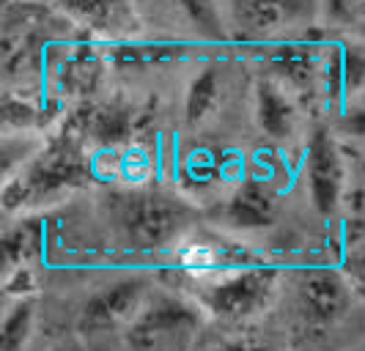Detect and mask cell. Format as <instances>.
Returning a JSON list of instances; mask_svg holds the SVG:
<instances>
[{
  "mask_svg": "<svg viewBox=\"0 0 365 351\" xmlns=\"http://www.w3.org/2000/svg\"><path fill=\"white\" fill-rule=\"evenodd\" d=\"M93 176V151L83 140L72 121L66 118L61 130L47 137L38 157L17 173L14 179L3 182V206L22 217L44 204H55L69 192L88 184Z\"/></svg>",
  "mask_w": 365,
  "mask_h": 351,
  "instance_id": "cell-1",
  "label": "cell"
},
{
  "mask_svg": "<svg viewBox=\"0 0 365 351\" xmlns=\"http://www.w3.org/2000/svg\"><path fill=\"white\" fill-rule=\"evenodd\" d=\"M36 327V299H17L6 305L0 351H22Z\"/></svg>",
  "mask_w": 365,
  "mask_h": 351,
  "instance_id": "cell-18",
  "label": "cell"
},
{
  "mask_svg": "<svg viewBox=\"0 0 365 351\" xmlns=\"http://www.w3.org/2000/svg\"><path fill=\"white\" fill-rule=\"evenodd\" d=\"M220 96H222V80H220L217 66H203L198 74L190 80L187 96H184V118L190 127H201L206 124L220 108Z\"/></svg>",
  "mask_w": 365,
  "mask_h": 351,
  "instance_id": "cell-17",
  "label": "cell"
},
{
  "mask_svg": "<svg viewBox=\"0 0 365 351\" xmlns=\"http://www.w3.org/2000/svg\"><path fill=\"white\" fill-rule=\"evenodd\" d=\"M365 96V41L344 36L327 41L322 61V99L338 110Z\"/></svg>",
  "mask_w": 365,
  "mask_h": 351,
  "instance_id": "cell-9",
  "label": "cell"
},
{
  "mask_svg": "<svg viewBox=\"0 0 365 351\" xmlns=\"http://www.w3.org/2000/svg\"><path fill=\"white\" fill-rule=\"evenodd\" d=\"M341 269H344V275H346L349 285L354 288V294L365 299V239L346 244Z\"/></svg>",
  "mask_w": 365,
  "mask_h": 351,
  "instance_id": "cell-22",
  "label": "cell"
},
{
  "mask_svg": "<svg viewBox=\"0 0 365 351\" xmlns=\"http://www.w3.org/2000/svg\"><path fill=\"white\" fill-rule=\"evenodd\" d=\"M237 182L239 179H231V170L225 165V159L212 154V151L190 154L179 170V192L190 204H203V201L220 204L222 195Z\"/></svg>",
  "mask_w": 365,
  "mask_h": 351,
  "instance_id": "cell-14",
  "label": "cell"
},
{
  "mask_svg": "<svg viewBox=\"0 0 365 351\" xmlns=\"http://www.w3.org/2000/svg\"><path fill=\"white\" fill-rule=\"evenodd\" d=\"M170 261L179 272H220V269H237V266H253L264 263V256L242 244L234 234L225 231H203L192 228L173 250Z\"/></svg>",
  "mask_w": 365,
  "mask_h": 351,
  "instance_id": "cell-8",
  "label": "cell"
},
{
  "mask_svg": "<svg viewBox=\"0 0 365 351\" xmlns=\"http://www.w3.org/2000/svg\"><path fill=\"white\" fill-rule=\"evenodd\" d=\"M110 220L127 250L170 253L195 228V204L163 187H127L113 195Z\"/></svg>",
  "mask_w": 365,
  "mask_h": 351,
  "instance_id": "cell-3",
  "label": "cell"
},
{
  "mask_svg": "<svg viewBox=\"0 0 365 351\" xmlns=\"http://www.w3.org/2000/svg\"><path fill=\"white\" fill-rule=\"evenodd\" d=\"M108 66V56L105 50H99V44L93 41H80V44H69L55 66V83L58 91L69 93V96H83V93L96 91L102 74Z\"/></svg>",
  "mask_w": 365,
  "mask_h": 351,
  "instance_id": "cell-15",
  "label": "cell"
},
{
  "mask_svg": "<svg viewBox=\"0 0 365 351\" xmlns=\"http://www.w3.org/2000/svg\"><path fill=\"white\" fill-rule=\"evenodd\" d=\"M329 127L346 143H365V96L341 108Z\"/></svg>",
  "mask_w": 365,
  "mask_h": 351,
  "instance_id": "cell-21",
  "label": "cell"
},
{
  "mask_svg": "<svg viewBox=\"0 0 365 351\" xmlns=\"http://www.w3.org/2000/svg\"><path fill=\"white\" fill-rule=\"evenodd\" d=\"M354 36H357V38H363V41H365V22H363V25H360V31H357Z\"/></svg>",
  "mask_w": 365,
  "mask_h": 351,
  "instance_id": "cell-25",
  "label": "cell"
},
{
  "mask_svg": "<svg viewBox=\"0 0 365 351\" xmlns=\"http://www.w3.org/2000/svg\"><path fill=\"white\" fill-rule=\"evenodd\" d=\"M151 291V278L146 272H129L110 280L96 294L88 296L80 313V332L96 335L110 330H127L146 308Z\"/></svg>",
  "mask_w": 365,
  "mask_h": 351,
  "instance_id": "cell-6",
  "label": "cell"
},
{
  "mask_svg": "<svg viewBox=\"0 0 365 351\" xmlns=\"http://www.w3.org/2000/svg\"><path fill=\"white\" fill-rule=\"evenodd\" d=\"M346 234H349V244L351 241L365 239V179L360 184H351V192H349L346 201Z\"/></svg>",
  "mask_w": 365,
  "mask_h": 351,
  "instance_id": "cell-23",
  "label": "cell"
},
{
  "mask_svg": "<svg viewBox=\"0 0 365 351\" xmlns=\"http://www.w3.org/2000/svg\"><path fill=\"white\" fill-rule=\"evenodd\" d=\"M61 17H66L74 28L86 33V41L121 44L140 36V17L132 6L124 3H66L58 6Z\"/></svg>",
  "mask_w": 365,
  "mask_h": 351,
  "instance_id": "cell-10",
  "label": "cell"
},
{
  "mask_svg": "<svg viewBox=\"0 0 365 351\" xmlns=\"http://www.w3.org/2000/svg\"><path fill=\"white\" fill-rule=\"evenodd\" d=\"M280 214V195L269 179L245 173L215 206V220L225 234L269 231Z\"/></svg>",
  "mask_w": 365,
  "mask_h": 351,
  "instance_id": "cell-7",
  "label": "cell"
},
{
  "mask_svg": "<svg viewBox=\"0 0 365 351\" xmlns=\"http://www.w3.org/2000/svg\"><path fill=\"white\" fill-rule=\"evenodd\" d=\"M354 288L349 285L344 269H311L299 280V308L311 324H332L349 313L354 302Z\"/></svg>",
  "mask_w": 365,
  "mask_h": 351,
  "instance_id": "cell-11",
  "label": "cell"
},
{
  "mask_svg": "<svg viewBox=\"0 0 365 351\" xmlns=\"http://www.w3.org/2000/svg\"><path fill=\"white\" fill-rule=\"evenodd\" d=\"M256 127L272 143H289L299 130V99L269 74L256 83Z\"/></svg>",
  "mask_w": 365,
  "mask_h": 351,
  "instance_id": "cell-12",
  "label": "cell"
},
{
  "mask_svg": "<svg viewBox=\"0 0 365 351\" xmlns=\"http://www.w3.org/2000/svg\"><path fill=\"white\" fill-rule=\"evenodd\" d=\"M209 318L182 291H154L124 330L129 351H195Z\"/></svg>",
  "mask_w": 365,
  "mask_h": 351,
  "instance_id": "cell-4",
  "label": "cell"
},
{
  "mask_svg": "<svg viewBox=\"0 0 365 351\" xmlns=\"http://www.w3.org/2000/svg\"><path fill=\"white\" fill-rule=\"evenodd\" d=\"M3 132H44V108L22 91L3 93Z\"/></svg>",
  "mask_w": 365,
  "mask_h": 351,
  "instance_id": "cell-19",
  "label": "cell"
},
{
  "mask_svg": "<svg viewBox=\"0 0 365 351\" xmlns=\"http://www.w3.org/2000/svg\"><path fill=\"white\" fill-rule=\"evenodd\" d=\"M299 9L292 3H228L222 6L225 31L237 41H264L274 36Z\"/></svg>",
  "mask_w": 365,
  "mask_h": 351,
  "instance_id": "cell-13",
  "label": "cell"
},
{
  "mask_svg": "<svg viewBox=\"0 0 365 351\" xmlns=\"http://www.w3.org/2000/svg\"><path fill=\"white\" fill-rule=\"evenodd\" d=\"M44 250V225L36 217H14L3 231V275L34 269Z\"/></svg>",
  "mask_w": 365,
  "mask_h": 351,
  "instance_id": "cell-16",
  "label": "cell"
},
{
  "mask_svg": "<svg viewBox=\"0 0 365 351\" xmlns=\"http://www.w3.org/2000/svg\"><path fill=\"white\" fill-rule=\"evenodd\" d=\"M365 22V3H327L319 9V25L327 28H349L354 36Z\"/></svg>",
  "mask_w": 365,
  "mask_h": 351,
  "instance_id": "cell-20",
  "label": "cell"
},
{
  "mask_svg": "<svg viewBox=\"0 0 365 351\" xmlns=\"http://www.w3.org/2000/svg\"><path fill=\"white\" fill-rule=\"evenodd\" d=\"M176 291L190 296L209 321L247 324L264 315L280 291V269L272 263H253L220 272H179L173 269Z\"/></svg>",
  "mask_w": 365,
  "mask_h": 351,
  "instance_id": "cell-2",
  "label": "cell"
},
{
  "mask_svg": "<svg viewBox=\"0 0 365 351\" xmlns=\"http://www.w3.org/2000/svg\"><path fill=\"white\" fill-rule=\"evenodd\" d=\"M206 351H283L264 337H250V335H228L215 340Z\"/></svg>",
  "mask_w": 365,
  "mask_h": 351,
  "instance_id": "cell-24",
  "label": "cell"
},
{
  "mask_svg": "<svg viewBox=\"0 0 365 351\" xmlns=\"http://www.w3.org/2000/svg\"><path fill=\"white\" fill-rule=\"evenodd\" d=\"M302 173L313 209L324 217H335L346 211L351 192V170H349L344 140L335 135L329 124L313 127L305 143Z\"/></svg>",
  "mask_w": 365,
  "mask_h": 351,
  "instance_id": "cell-5",
  "label": "cell"
}]
</instances>
